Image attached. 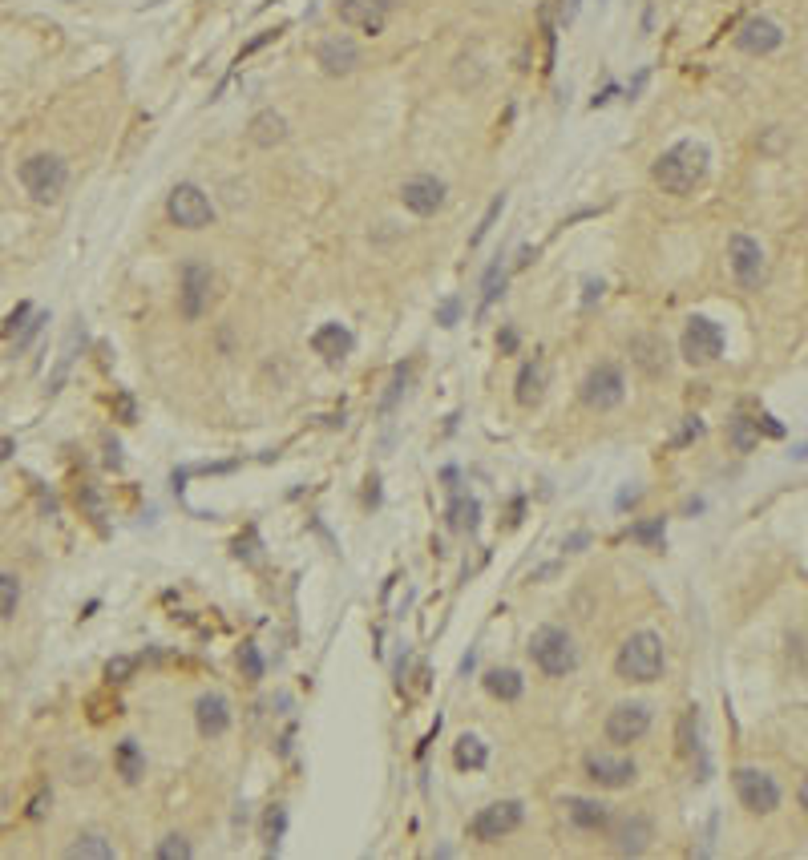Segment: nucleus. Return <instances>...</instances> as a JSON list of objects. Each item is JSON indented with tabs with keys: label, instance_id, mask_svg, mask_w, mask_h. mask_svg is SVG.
Returning <instances> with one entry per match:
<instances>
[{
	"label": "nucleus",
	"instance_id": "34",
	"mask_svg": "<svg viewBox=\"0 0 808 860\" xmlns=\"http://www.w3.org/2000/svg\"><path fill=\"white\" fill-rule=\"evenodd\" d=\"M502 210H505V194H497V199L490 202V210H485L482 227H477V230H473V239H469V247H477V242H482L485 235H490V230H493V222H497V214H502Z\"/></svg>",
	"mask_w": 808,
	"mask_h": 860
},
{
	"label": "nucleus",
	"instance_id": "18",
	"mask_svg": "<svg viewBox=\"0 0 808 860\" xmlns=\"http://www.w3.org/2000/svg\"><path fill=\"white\" fill-rule=\"evenodd\" d=\"M586 775L598 788H627L635 780V763L631 760H615V755H586Z\"/></svg>",
	"mask_w": 808,
	"mask_h": 860
},
{
	"label": "nucleus",
	"instance_id": "52",
	"mask_svg": "<svg viewBox=\"0 0 808 860\" xmlns=\"http://www.w3.org/2000/svg\"><path fill=\"white\" fill-rule=\"evenodd\" d=\"M796 456H804V461H808V445H804V448H801V453H796Z\"/></svg>",
	"mask_w": 808,
	"mask_h": 860
},
{
	"label": "nucleus",
	"instance_id": "46",
	"mask_svg": "<svg viewBox=\"0 0 808 860\" xmlns=\"http://www.w3.org/2000/svg\"><path fill=\"white\" fill-rule=\"evenodd\" d=\"M118 413H121V420H134V400H129V396H118Z\"/></svg>",
	"mask_w": 808,
	"mask_h": 860
},
{
	"label": "nucleus",
	"instance_id": "16",
	"mask_svg": "<svg viewBox=\"0 0 808 860\" xmlns=\"http://www.w3.org/2000/svg\"><path fill=\"white\" fill-rule=\"evenodd\" d=\"M736 45L751 57H764V53H776L784 45V29L776 21H768V16H748L736 33Z\"/></svg>",
	"mask_w": 808,
	"mask_h": 860
},
{
	"label": "nucleus",
	"instance_id": "11",
	"mask_svg": "<svg viewBox=\"0 0 808 860\" xmlns=\"http://www.w3.org/2000/svg\"><path fill=\"white\" fill-rule=\"evenodd\" d=\"M728 263L740 287H760L764 283V247L751 235H731L728 242Z\"/></svg>",
	"mask_w": 808,
	"mask_h": 860
},
{
	"label": "nucleus",
	"instance_id": "25",
	"mask_svg": "<svg viewBox=\"0 0 808 860\" xmlns=\"http://www.w3.org/2000/svg\"><path fill=\"white\" fill-rule=\"evenodd\" d=\"M728 441L736 453H751L760 445V425L751 416H731L728 420Z\"/></svg>",
	"mask_w": 808,
	"mask_h": 860
},
{
	"label": "nucleus",
	"instance_id": "32",
	"mask_svg": "<svg viewBox=\"0 0 808 860\" xmlns=\"http://www.w3.org/2000/svg\"><path fill=\"white\" fill-rule=\"evenodd\" d=\"M16 602H21V582H16L13 574H0V622L13 619Z\"/></svg>",
	"mask_w": 808,
	"mask_h": 860
},
{
	"label": "nucleus",
	"instance_id": "40",
	"mask_svg": "<svg viewBox=\"0 0 808 860\" xmlns=\"http://www.w3.org/2000/svg\"><path fill=\"white\" fill-rule=\"evenodd\" d=\"M29 315H33V307H29V303H21L13 315H8V323H5V335H8V340H13V335L21 332L25 323H29Z\"/></svg>",
	"mask_w": 808,
	"mask_h": 860
},
{
	"label": "nucleus",
	"instance_id": "38",
	"mask_svg": "<svg viewBox=\"0 0 808 860\" xmlns=\"http://www.w3.org/2000/svg\"><path fill=\"white\" fill-rule=\"evenodd\" d=\"M41 323H45V315H29V323H25V327H21V332H16V335H13V343H16V352H25V348H29V343H33V335H36V332H41Z\"/></svg>",
	"mask_w": 808,
	"mask_h": 860
},
{
	"label": "nucleus",
	"instance_id": "33",
	"mask_svg": "<svg viewBox=\"0 0 808 860\" xmlns=\"http://www.w3.org/2000/svg\"><path fill=\"white\" fill-rule=\"evenodd\" d=\"M679 752L683 755H695L699 752V715H695V707L688 715H683V727H679Z\"/></svg>",
	"mask_w": 808,
	"mask_h": 860
},
{
	"label": "nucleus",
	"instance_id": "42",
	"mask_svg": "<svg viewBox=\"0 0 808 860\" xmlns=\"http://www.w3.org/2000/svg\"><path fill=\"white\" fill-rule=\"evenodd\" d=\"M457 312H461V303H457V299H445V303H440V312H437V323L453 327V323H457Z\"/></svg>",
	"mask_w": 808,
	"mask_h": 860
},
{
	"label": "nucleus",
	"instance_id": "23",
	"mask_svg": "<svg viewBox=\"0 0 808 860\" xmlns=\"http://www.w3.org/2000/svg\"><path fill=\"white\" fill-rule=\"evenodd\" d=\"M65 856H73V860H114V845H109L101 832H86V836H78V845L65 848Z\"/></svg>",
	"mask_w": 808,
	"mask_h": 860
},
{
	"label": "nucleus",
	"instance_id": "51",
	"mask_svg": "<svg viewBox=\"0 0 808 860\" xmlns=\"http://www.w3.org/2000/svg\"><path fill=\"white\" fill-rule=\"evenodd\" d=\"M8 453H13V441H5V445H0V461H5Z\"/></svg>",
	"mask_w": 808,
	"mask_h": 860
},
{
	"label": "nucleus",
	"instance_id": "48",
	"mask_svg": "<svg viewBox=\"0 0 808 860\" xmlns=\"http://www.w3.org/2000/svg\"><path fill=\"white\" fill-rule=\"evenodd\" d=\"M595 295H603V283H595V279H590V283H586V303H595Z\"/></svg>",
	"mask_w": 808,
	"mask_h": 860
},
{
	"label": "nucleus",
	"instance_id": "27",
	"mask_svg": "<svg viewBox=\"0 0 808 860\" xmlns=\"http://www.w3.org/2000/svg\"><path fill=\"white\" fill-rule=\"evenodd\" d=\"M505 292V259L497 255V263L485 271V279H482V307H477V315H485L490 307L497 303V295Z\"/></svg>",
	"mask_w": 808,
	"mask_h": 860
},
{
	"label": "nucleus",
	"instance_id": "37",
	"mask_svg": "<svg viewBox=\"0 0 808 860\" xmlns=\"http://www.w3.org/2000/svg\"><path fill=\"white\" fill-rule=\"evenodd\" d=\"M404 384H409V368H397V376H392V384H388V396L380 400V413H392V404H397V400H400Z\"/></svg>",
	"mask_w": 808,
	"mask_h": 860
},
{
	"label": "nucleus",
	"instance_id": "17",
	"mask_svg": "<svg viewBox=\"0 0 808 860\" xmlns=\"http://www.w3.org/2000/svg\"><path fill=\"white\" fill-rule=\"evenodd\" d=\"M194 723H199V732L206 740H214V735H223L231 727V703L219 691H206V695H199V703H194Z\"/></svg>",
	"mask_w": 808,
	"mask_h": 860
},
{
	"label": "nucleus",
	"instance_id": "29",
	"mask_svg": "<svg viewBox=\"0 0 808 860\" xmlns=\"http://www.w3.org/2000/svg\"><path fill=\"white\" fill-rule=\"evenodd\" d=\"M118 772H121V780H126V783H138V780H142L146 760H142V752H138L134 740L118 743Z\"/></svg>",
	"mask_w": 808,
	"mask_h": 860
},
{
	"label": "nucleus",
	"instance_id": "7",
	"mask_svg": "<svg viewBox=\"0 0 808 860\" xmlns=\"http://www.w3.org/2000/svg\"><path fill=\"white\" fill-rule=\"evenodd\" d=\"M731 783H736L740 804H744L748 812H756V816H768V812L780 808V788H776V780H772L768 772H760V768H736Z\"/></svg>",
	"mask_w": 808,
	"mask_h": 860
},
{
	"label": "nucleus",
	"instance_id": "44",
	"mask_svg": "<svg viewBox=\"0 0 808 860\" xmlns=\"http://www.w3.org/2000/svg\"><path fill=\"white\" fill-rule=\"evenodd\" d=\"M703 433V425H699V416H688V425H683V433H679V441L675 445H688L691 436H699Z\"/></svg>",
	"mask_w": 808,
	"mask_h": 860
},
{
	"label": "nucleus",
	"instance_id": "12",
	"mask_svg": "<svg viewBox=\"0 0 808 860\" xmlns=\"http://www.w3.org/2000/svg\"><path fill=\"white\" fill-rule=\"evenodd\" d=\"M316 61L319 69L327 73V77H347V73L360 69V45L352 41V36L336 33V36H324L316 49Z\"/></svg>",
	"mask_w": 808,
	"mask_h": 860
},
{
	"label": "nucleus",
	"instance_id": "31",
	"mask_svg": "<svg viewBox=\"0 0 808 860\" xmlns=\"http://www.w3.org/2000/svg\"><path fill=\"white\" fill-rule=\"evenodd\" d=\"M477 513H482V505H477L473 497H457L453 509H449V526L461 529V534H473V529H477Z\"/></svg>",
	"mask_w": 808,
	"mask_h": 860
},
{
	"label": "nucleus",
	"instance_id": "24",
	"mask_svg": "<svg viewBox=\"0 0 808 860\" xmlns=\"http://www.w3.org/2000/svg\"><path fill=\"white\" fill-rule=\"evenodd\" d=\"M570 820H575L582 832H598L610 824V812L595 800H570Z\"/></svg>",
	"mask_w": 808,
	"mask_h": 860
},
{
	"label": "nucleus",
	"instance_id": "45",
	"mask_svg": "<svg viewBox=\"0 0 808 860\" xmlns=\"http://www.w3.org/2000/svg\"><path fill=\"white\" fill-rule=\"evenodd\" d=\"M756 425H760V428H764V433H768V436H784V428H780V425H776V420H772V416H756Z\"/></svg>",
	"mask_w": 808,
	"mask_h": 860
},
{
	"label": "nucleus",
	"instance_id": "41",
	"mask_svg": "<svg viewBox=\"0 0 808 860\" xmlns=\"http://www.w3.org/2000/svg\"><path fill=\"white\" fill-rule=\"evenodd\" d=\"M279 33H284V25H275V29H263V33H259V36H255V41H251V45H243L239 61H243V57H251V53H255V49H263V45H271V41H275Z\"/></svg>",
	"mask_w": 808,
	"mask_h": 860
},
{
	"label": "nucleus",
	"instance_id": "50",
	"mask_svg": "<svg viewBox=\"0 0 808 860\" xmlns=\"http://www.w3.org/2000/svg\"><path fill=\"white\" fill-rule=\"evenodd\" d=\"M801 808L808 812V775H804V780H801Z\"/></svg>",
	"mask_w": 808,
	"mask_h": 860
},
{
	"label": "nucleus",
	"instance_id": "3",
	"mask_svg": "<svg viewBox=\"0 0 808 860\" xmlns=\"http://www.w3.org/2000/svg\"><path fill=\"white\" fill-rule=\"evenodd\" d=\"M21 182L29 190L33 202H57L65 194V182H69V166L61 162L57 154H33L21 162Z\"/></svg>",
	"mask_w": 808,
	"mask_h": 860
},
{
	"label": "nucleus",
	"instance_id": "5",
	"mask_svg": "<svg viewBox=\"0 0 808 860\" xmlns=\"http://www.w3.org/2000/svg\"><path fill=\"white\" fill-rule=\"evenodd\" d=\"M166 214H171L174 227H182V230H202V227H211L214 207H211V199H206V194H202L194 182H178L174 190H171V199H166Z\"/></svg>",
	"mask_w": 808,
	"mask_h": 860
},
{
	"label": "nucleus",
	"instance_id": "14",
	"mask_svg": "<svg viewBox=\"0 0 808 860\" xmlns=\"http://www.w3.org/2000/svg\"><path fill=\"white\" fill-rule=\"evenodd\" d=\"M400 202H404V210L429 219V214H437L445 207V182L433 179V174H417V179H409L400 186Z\"/></svg>",
	"mask_w": 808,
	"mask_h": 860
},
{
	"label": "nucleus",
	"instance_id": "43",
	"mask_svg": "<svg viewBox=\"0 0 808 860\" xmlns=\"http://www.w3.org/2000/svg\"><path fill=\"white\" fill-rule=\"evenodd\" d=\"M129 671H134V662H129V659H114V662H109V667H106V675L121 682V679L129 675Z\"/></svg>",
	"mask_w": 808,
	"mask_h": 860
},
{
	"label": "nucleus",
	"instance_id": "39",
	"mask_svg": "<svg viewBox=\"0 0 808 860\" xmlns=\"http://www.w3.org/2000/svg\"><path fill=\"white\" fill-rule=\"evenodd\" d=\"M239 667L247 671V679H263V659H259V650H255V647H243Z\"/></svg>",
	"mask_w": 808,
	"mask_h": 860
},
{
	"label": "nucleus",
	"instance_id": "26",
	"mask_svg": "<svg viewBox=\"0 0 808 860\" xmlns=\"http://www.w3.org/2000/svg\"><path fill=\"white\" fill-rule=\"evenodd\" d=\"M453 760H457V768L482 772L485 760H490V752H485V743L477 740V735H461V740H457V747H453Z\"/></svg>",
	"mask_w": 808,
	"mask_h": 860
},
{
	"label": "nucleus",
	"instance_id": "1",
	"mask_svg": "<svg viewBox=\"0 0 808 860\" xmlns=\"http://www.w3.org/2000/svg\"><path fill=\"white\" fill-rule=\"evenodd\" d=\"M708 166H711V154L703 142H675L671 149H663L659 158H655V170L651 179L663 186L667 194H675V199H683V194L699 190L703 179H708Z\"/></svg>",
	"mask_w": 808,
	"mask_h": 860
},
{
	"label": "nucleus",
	"instance_id": "36",
	"mask_svg": "<svg viewBox=\"0 0 808 860\" xmlns=\"http://www.w3.org/2000/svg\"><path fill=\"white\" fill-rule=\"evenodd\" d=\"M631 538H635V541H643V546H659V541H663V517L647 521V526H635V529H631Z\"/></svg>",
	"mask_w": 808,
	"mask_h": 860
},
{
	"label": "nucleus",
	"instance_id": "2",
	"mask_svg": "<svg viewBox=\"0 0 808 860\" xmlns=\"http://www.w3.org/2000/svg\"><path fill=\"white\" fill-rule=\"evenodd\" d=\"M615 671H618V679H627V682H655L663 675V639L655 630H635L631 639L618 647Z\"/></svg>",
	"mask_w": 808,
	"mask_h": 860
},
{
	"label": "nucleus",
	"instance_id": "10",
	"mask_svg": "<svg viewBox=\"0 0 808 860\" xmlns=\"http://www.w3.org/2000/svg\"><path fill=\"white\" fill-rule=\"evenodd\" d=\"M518 824H522V804L518 800H502V804H490V808L477 812L473 824H469V832H473V840H482V845H493V840L510 836Z\"/></svg>",
	"mask_w": 808,
	"mask_h": 860
},
{
	"label": "nucleus",
	"instance_id": "8",
	"mask_svg": "<svg viewBox=\"0 0 808 860\" xmlns=\"http://www.w3.org/2000/svg\"><path fill=\"white\" fill-rule=\"evenodd\" d=\"M214 299V275L206 263H186L182 267V287H178V312L182 320H202L206 307Z\"/></svg>",
	"mask_w": 808,
	"mask_h": 860
},
{
	"label": "nucleus",
	"instance_id": "22",
	"mask_svg": "<svg viewBox=\"0 0 808 860\" xmlns=\"http://www.w3.org/2000/svg\"><path fill=\"white\" fill-rule=\"evenodd\" d=\"M542 392H546V360L533 356V360H525L518 372V404L533 408L542 400Z\"/></svg>",
	"mask_w": 808,
	"mask_h": 860
},
{
	"label": "nucleus",
	"instance_id": "47",
	"mask_svg": "<svg viewBox=\"0 0 808 860\" xmlns=\"http://www.w3.org/2000/svg\"><path fill=\"white\" fill-rule=\"evenodd\" d=\"M45 804H49V792H41V796L33 800V808H29V816H33V820H36V816H41V812H45Z\"/></svg>",
	"mask_w": 808,
	"mask_h": 860
},
{
	"label": "nucleus",
	"instance_id": "4",
	"mask_svg": "<svg viewBox=\"0 0 808 860\" xmlns=\"http://www.w3.org/2000/svg\"><path fill=\"white\" fill-rule=\"evenodd\" d=\"M530 659L542 667V675L550 679H562L570 675V671L578 667V650H575V639H570L566 630H558V626H542L538 634L530 639Z\"/></svg>",
	"mask_w": 808,
	"mask_h": 860
},
{
	"label": "nucleus",
	"instance_id": "35",
	"mask_svg": "<svg viewBox=\"0 0 808 860\" xmlns=\"http://www.w3.org/2000/svg\"><path fill=\"white\" fill-rule=\"evenodd\" d=\"M158 860H191V845L182 836H166L158 845Z\"/></svg>",
	"mask_w": 808,
	"mask_h": 860
},
{
	"label": "nucleus",
	"instance_id": "28",
	"mask_svg": "<svg viewBox=\"0 0 808 860\" xmlns=\"http://www.w3.org/2000/svg\"><path fill=\"white\" fill-rule=\"evenodd\" d=\"M485 687H490L493 699L513 703V699L522 695V675H518V671H490V675H485Z\"/></svg>",
	"mask_w": 808,
	"mask_h": 860
},
{
	"label": "nucleus",
	"instance_id": "15",
	"mask_svg": "<svg viewBox=\"0 0 808 860\" xmlns=\"http://www.w3.org/2000/svg\"><path fill=\"white\" fill-rule=\"evenodd\" d=\"M388 8H392V0H336V16H340L344 25H352V29L372 33V36L384 29Z\"/></svg>",
	"mask_w": 808,
	"mask_h": 860
},
{
	"label": "nucleus",
	"instance_id": "30",
	"mask_svg": "<svg viewBox=\"0 0 808 860\" xmlns=\"http://www.w3.org/2000/svg\"><path fill=\"white\" fill-rule=\"evenodd\" d=\"M284 832H287V808L284 804H275V808H267V816H263V845H267V853H275L279 848Z\"/></svg>",
	"mask_w": 808,
	"mask_h": 860
},
{
	"label": "nucleus",
	"instance_id": "9",
	"mask_svg": "<svg viewBox=\"0 0 808 860\" xmlns=\"http://www.w3.org/2000/svg\"><path fill=\"white\" fill-rule=\"evenodd\" d=\"M679 348H683V360H688V363H711V360H720V352H723V327H720L716 320H703V315H695V320H688V327H683Z\"/></svg>",
	"mask_w": 808,
	"mask_h": 860
},
{
	"label": "nucleus",
	"instance_id": "13",
	"mask_svg": "<svg viewBox=\"0 0 808 860\" xmlns=\"http://www.w3.org/2000/svg\"><path fill=\"white\" fill-rule=\"evenodd\" d=\"M647 727H651V712H647V703H618L615 712L606 715V740L627 747L635 740H643Z\"/></svg>",
	"mask_w": 808,
	"mask_h": 860
},
{
	"label": "nucleus",
	"instance_id": "21",
	"mask_svg": "<svg viewBox=\"0 0 808 860\" xmlns=\"http://www.w3.org/2000/svg\"><path fill=\"white\" fill-rule=\"evenodd\" d=\"M647 840H651V824L643 816H623L615 824V848L623 856H638L647 853Z\"/></svg>",
	"mask_w": 808,
	"mask_h": 860
},
{
	"label": "nucleus",
	"instance_id": "49",
	"mask_svg": "<svg viewBox=\"0 0 808 860\" xmlns=\"http://www.w3.org/2000/svg\"><path fill=\"white\" fill-rule=\"evenodd\" d=\"M643 86H647V69H643V73H638V77L631 81V97H635V93H643Z\"/></svg>",
	"mask_w": 808,
	"mask_h": 860
},
{
	"label": "nucleus",
	"instance_id": "6",
	"mask_svg": "<svg viewBox=\"0 0 808 860\" xmlns=\"http://www.w3.org/2000/svg\"><path fill=\"white\" fill-rule=\"evenodd\" d=\"M623 396H627V384H623V372H618L615 363H598V368H590L586 380H582V404L595 408V413L618 408Z\"/></svg>",
	"mask_w": 808,
	"mask_h": 860
},
{
	"label": "nucleus",
	"instance_id": "20",
	"mask_svg": "<svg viewBox=\"0 0 808 860\" xmlns=\"http://www.w3.org/2000/svg\"><path fill=\"white\" fill-rule=\"evenodd\" d=\"M247 138H251V146H259V149H275L279 142H287L284 114H275V109H263V114H255V118H251V126H247Z\"/></svg>",
	"mask_w": 808,
	"mask_h": 860
},
{
	"label": "nucleus",
	"instance_id": "19",
	"mask_svg": "<svg viewBox=\"0 0 808 860\" xmlns=\"http://www.w3.org/2000/svg\"><path fill=\"white\" fill-rule=\"evenodd\" d=\"M312 348H316V356H324L327 363H340L344 356H352L356 340H352V332H347L344 323H324L312 335Z\"/></svg>",
	"mask_w": 808,
	"mask_h": 860
}]
</instances>
